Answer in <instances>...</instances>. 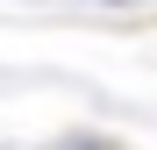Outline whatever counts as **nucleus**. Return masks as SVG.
Segmentation results:
<instances>
[{
    "mask_svg": "<svg viewBox=\"0 0 157 150\" xmlns=\"http://www.w3.org/2000/svg\"><path fill=\"white\" fill-rule=\"evenodd\" d=\"M64 150H121V143H107V136H64Z\"/></svg>",
    "mask_w": 157,
    "mask_h": 150,
    "instance_id": "1",
    "label": "nucleus"
}]
</instances>
